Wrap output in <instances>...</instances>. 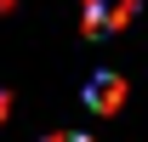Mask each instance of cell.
<instances>
[{
  "label": "cell",
  "instance_id": "2",
  "mask_svg": "<svg viewBox=\"0 0 148 142\" xmlns=\"http://www.w3.org/2000/svg\"><path fill=\"white\" fill-rule=\"evenodd\" d=\"M86 102L103 108V114H114V108L125 102V85H120V74H91V85H86Z\"/></svg>",
  "mask_w": 148,
  "mask_h": 142
},
{
  "label": "cell",
  "instance_id": "3",
  "mask_svg": "<svg viewBox=\"0 0 148 142\" xmlns=\"http://www.w3.org/2000/svg\"><path fill=\"white\" fill-rule=\"evenodd\" d=\"M46 142H91V137H80V131H57V137H46Z\"/></svg>",
  "mask_w": 148,
  "mask_h": 142
},
{
  "label": "cell",
  "instance_id": "1",
  "mask_svg": "<svg viewBox=\"0 0 148 142\" xmlns=\"http://www.w3.org/2000/svg\"><path fill=\"white\" fill-rule=\"evenodd\" d=\"M131 12H137V0H86V29L91 34H114V29H125Z\"/></svg>",
  "mask_w": 148,
  "mask_h": 142
}]
</instances>
